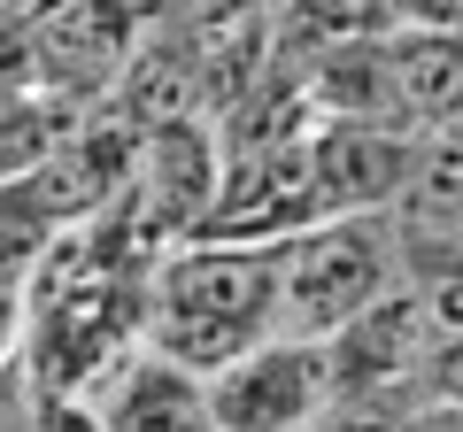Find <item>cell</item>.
I'll return each instance as SVG.
<instances>
[{"label": "cell", "instance_id": "11", "mask_svg": "<svg viewBox=\"0 0 463 432\" xmlns=\"http://www.w3.org/2000/svg\"><path fill=\"white\" fill-rule=\"evenodd\" d=\"M394 23H432V32H463V0H394Z\"/></svg>", "mask_w": 463, "mask_h": 432}, {"label": "cell", "instance_id": "3", "mask_svg": "<svg viewBox=\"0 0 463 432\" xmlns=\"http://www.w3.org/2000/svg\"><path fill=\"white\" fill-rule=\"evenodd\" d=\"M332 401H340V363H332V340L309 333H270L209 371V425L232 432H294L317 425Z\"/></svg>", "mask_w": 463, "mask_h": 432}, {"label": "cell", "instance_id": "12", "mask_svg": "<svg viewBox=\"0 0 463 432\" xmlns=\"http://www.w3.org/2000/svg\"><path fill=\"white\" fill-rule=\"evenodd\" d=\"M456 117H463V108H456Z\"/></svg>", "mask_w": 463, "mask_h": 432}, {"label": "cell", "instance_id": "6", "mask_svg": "<svg viewBox=\"0 0 463 432\" xmlns=\"http://www.w3.org/2000/svg\"><path fill=\"white\" fill-rule=\"evenodd\" d=\"M85 417L93 425H124V432H147V425H209V371L163 355L155 340H139L132 355H116L109 379L85 394Z\"/></svg>", "mask_w": 463, "mask_h": 432}, {"label": "cell", "instance_id": "8", "mask_svg": "<svg viewBox=\"0 0 463 432\" xmlns=\"http://www.w3.org/2000/svg\"><path fill=\"white\" fill-rule=\"evenodd\" d=\"M85 108H93V100H70V93H54V85H39V93H24V100H0V178L39 170L70 139V124H78Z\"/></svg>", "mask_w": 463, "mask_h": 432}, {"label": "cell", "instance_id": "9", "mask_svg": "<svg viewBox=\"0 0 463 432\" xmlns=\"http://www.w3.org/2000/svg\"><path fill=\"white\" fill-rule=\"evenodd\" d=\"M47 85V54H39V8L32 0H0V100H24Z\"/></svg>", "mask_w": 463, "mask_h": 432}, {"label": "cell", "instance_id": "2", "mask_svg": "<svg viewBox=\"0 0 463 432\" xmlns=\"http://www.w3.org/2000/svg\"><path fill=\"white\" fill-rule=\"evenodd\" d=\"M394 224L379 209H332L279 239V333L332 340L394 286Z\"/></svg>", "mask_w": 463, "mask_h": 432}, {"label": "cell", "instance_id": "7", "mask_svg": "<svg viewBox=\"0 0 463 432\" xmlns=\"http://www.w3.org/2000/svg\"><path fill=\"white\" fill-rule=\"evenodd\" d=\"M386 78L410 124H448L463 108V32H432V23H386Z\"/></svg>", "mask_w": 463, "mask_h": 432}, {"label": "cell", "instance_id": "5", "mask_svg": "<svg viewBox=\"0 0 463 432\" xmlns=\"http://www.w3.org/2000/svg\"><path fill=\"white\" fill-rule=\"evenodd\" d=\"M139 39L132 0H47L39 8V54H47V85L70 100H93L109 78H124Z\"/></svg>", "mask_w": 463, "mask_h": 432}, {"label": "cell", "instance_id": "4", "mask_svg": "<svg viewBox=\"0 0 463 432\" xmlns=\"http://www.w3.org/2000/svg\"><path fill=\"white\" fill-rule=\"evenodd\" d=\"M410 170H417V124L325 117V132H309L317 216H332V209H386V201L410 193Z\"/></svg>", "mask_w": 463, "mask_h": 432}, {"label": "cell", "instance_id": "1", "mask_svg": "<svg viewBox=\"0 0 463 432\" xmlns=\"http://www.w3.org/2000/svg\"><path fill=\"white\" fill-rule=\"evenodd\" d=\"M279 333V239L194 232L147 270V340L194 371L232 363Z\"/></svg>", "mask_w": 463, "mask_h": 432}, {"label": "cell", "instance_id": "10", "mask_svg": "<svg viewBox=\"0 0 463 432\" xmlns=\"http://www.w3.org/2000/svg\"><path fill=\"white\" fill-rule=\"evenodd\" d=\"M24 316H32V309H24V286L0 278V371L24 355Z\"/></svg>", "mask_w": 463, "mask_h": 432}]
</instances>
